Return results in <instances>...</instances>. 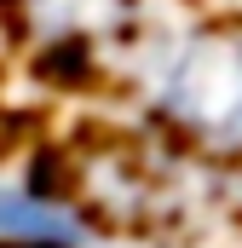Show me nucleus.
I'll return each instance as SVG.
<instances>
[{
	"label": "nucleus",
	"instance_id": "1",
	"mask_svg": "<svg viewBox=\"0 0 242 248\" xmlns=\"http://www.w3.org/2000/svg\"><path fill=\"white\" fill-rule=\"evenodd\" d=\"M0 243L12 248H92V231L75 208H63L52 196L29 185L0 179Z\"/></svg>",
	"mask_w": 242,
	"mask_h": 248
}]
</instances>
